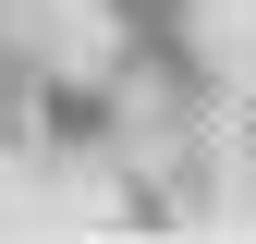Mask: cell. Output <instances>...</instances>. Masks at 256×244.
I'll use <instances>...</instances> for the list:
<instances>
[{
    "label": "cell",
    "instance_id": "1",
    "mask_svg": "<svg viewBox=\"0 0 256 244\" xmlns=\"http://www.w3.org/2000/svg\"><path fill=\"white\" fill-rule=\"evenodd\" d=\"M244 159H256V98H244Z\"/></svg>",
    "mask_w": 256,
    "mask_h": 244
}]
</instances>
